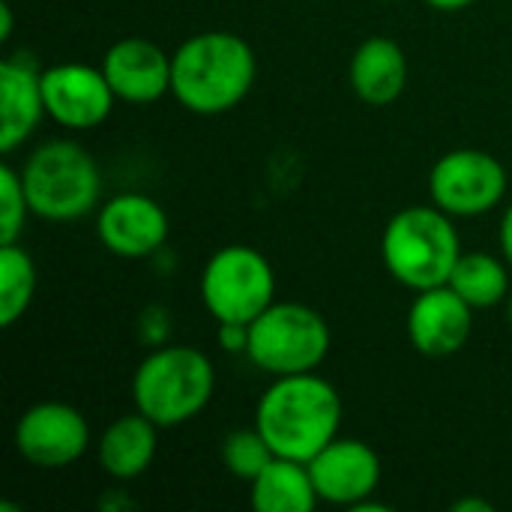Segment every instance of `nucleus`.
<instances>
[{
  "label": "nucleus",
  "mask_w": 512,
  "mask_h": 512,
  "mask_svg": "<svg viewBox=\"0 0 512 512\" xmlns=\"http://www.w3.org/2000/svg\"><path fill=\"white\" fill-rule=\"evenodd\" d=\"M273 459H276L273 447L267 444V438L255 426L252 429H234L222 441V462H225L228 474H234L237 480L252 483Z\"/></svg>",
  "instance_id": "21"
},
{
  "label": "nucleus",
  "mask_w": 512,
  "mask_h": 512,
  "mask_svg": "<svg viewBox=\"0 0 512 512\" xmlns=\"http://www.w3.org/2000/svg\"><path fill=\"white\" fill-rule=\"evenodd\" d=\"M219 345L228 351V354H246L249 348V324H237V321H222L219 330Z\"/></svg>",
  "instance_id": "23"
},
{
  "label": "nucleus",
  "mask_w": 512,
  "mask_h": 512,
  "mask_svg": "<svg viewBox=\"0 0 512 512\" xmlns=\"http://www.w3.org/2000/svg\"><path fill=\"white\" fill-rule=\"evenodd\" d=\"M30 213L27 192L21 183V171L12 165H0V243H15L24 231V219Z\"/></svg>",
  "instance_id": "22"
},
{
  "label": "nucleus",
  "mask_w": 512,
  "mask_h": 512,
  "mask_svg": "<svg viewBox=\"0 0 512 512\" xmlns=\"http://www.w3.org/2000/svg\"><path fill=\"white\" fill-rule=\"evenodd\" d=\"M0 18H3V27H0V39L6 42L12 36V6L9 3H0Z\"/></svg>",
  "instance_id": "27"
},
{
  "label": "nucleus",
  "mask_w": 512,
  "mask_h": 512,
  "mask_svg": "<svg viewBox=\"0 0 512 512\" xmlns=\"http://www.w3.org/2000/svg\"><path fill=\"white\" fill-rule=\"evenodd\" d=\"M255 69L246 39L228 30H204L171 54V93L192 114H225L246 99Z\"/></svg>",
  "instance_id": "2"
},
{
  "label": "nucleus",
  "mask_w": 512,
  "mask_h": 512,
  "mask_svg": "<svg viewBox=\"0 0 512 512\" xmlns=\"http://www.w3.org/2000/svg\"><path fill=\"white\" fill-rule=\"evenodd\" d=\"M201 300L216 324H252L276 303V273L258 249L240 243L225 246L201 273Z\"/></svg>",
  "instance_id": "7"
},
{
  "label": "nucleus",
  "mask_w": 512,
  "mask_h": 512,
  "mask_svg": "<svg viewBox=\"0 0 512 512\" xmlns=\"http://www.w3.org/2000/svg\"><path fill=\"white\" fill-rule=\"evenodd\" d=\"M249 501L255 512H312L321 498L306 462L276 456L249 483Z\"/></svg>",
  "instance_id": "18"
},
{
  "label": "nucleus",
  "mask_w": 512,
  "mask_h": 512,
  "mask_svg": "<svg viewBox=\"0 0 512 512\" xmlns=\"http://www.w3.org/2000/svg\"><path fill=\"white\" fill-rule=\"evenodd\" d=\"M342 426V399L327 378L315 372L282 375L255 408V429L267 438L276 456L309 462Z\"/></svg>",
  "instance_id": "1"
},
{
  "label": "nucleus",
  "mask_w": 512,
  "mask_h": 512,
  "mask_svg": "<svg viewBox=\"0 0 512 512\" xmlns=\"http://www.w3.org/2000/svg\"><path fill=\"white\" fill-rule=\"evenodd\" d=\"M45 117L42 72L24 54L0 63V150L12 153L24 144Z\"/></svg>",
  "instance_id": "15"
},
{
  "label": "nucleus",
  "mask_w": 512,
  "mask_h": 512,
  "mask_svg": "<svg viewBox=\"0 0 512 512\" xmlns=\"http://www.w3.org/2000/svg\"><path fill=\"white\" fill-rule=\"evenodd\" d=\"M432 9H441V12H459V9H468L471 3L477 0H426Z\"/></svg>",
  "instance_id": "26"
},
{
  "label": "nucleus",
  "mask_w": 512,
  "mask_h": 512,
  "mask_svg": "<svg viewBox=\"0 0 512 512\" xmlns=\"http://www.w3.org/2000/svg\"><path fill=\"white\" fill-rule=\"evenodd\" d=\"M507 318H510V324H512V294H510V300H507Z\"/></svg>",
  "instance_id": "28"
},
{
  "label": "nucleus",
  "mask_w": 512,
  "mask_h": 512,
  "mask_svg": "<svg viewBox=\"0 0 512 512\" xmlns=\"http://www.w3.org/2000/svg\"><path fill=\"white\" fill-rule=\"evenodd\" d=\"M45 114L66 129H96L108 120L117 96L102 66L57 63L42 72Z\"/></svg>",
  "instance_id": "10"
},
{
  "label": "nucleus",
  "mask_w": 512,
  "mask_h": 512,
  "mask_svg": "<svg viewBox=\"0 0 512 512\" xmlns=\"http://www.w3.org/2000/svg\"><path fill=\"white\" fill-rule=\"evenodd\" d=\"M318 489V498L339 507H357L372 498L381 483L378 453L357 438H333L315 459L306 462Z\"/></svg>",
  "instance_id": "12"
},
{
  "label": "nucleus",
  "mask_w": 512,
  "mask_h": 512,
  "mask_svg": "<svg viewBox=\"0 0 512 512\" xmlns=\"http://www.w3.org/2000/svg\"><path fill=\"white\" fill-rule=\"evenodd\" d=\"M90 447L84 414L66 402H39L15 423V450L24 462L42 471L75 465Z\"/></svg>",
  "instance_id": "9"
},
{
  "label": "nucleus",
  "mask_w": 512,
  "mask_h": 512,
  "mask_svg": "<svg viewBox=\"0 0 512 512\" xmlns=\"http://www.w3.org/2000/svg\"><path fill=\"white\" fill-rule=\"evenodd\" d=\"M348 81L366 105H390L408 87V57L399 42L372 36L354 51Z\"/></svg>",
  "instance_id": "16"
},
{
  "label": "nucleus",
  "mask_w": 512,
  "mask_h": 512,
  "mask_svg": "<svg viewBox=\"0 0 512 512\" xmlns=\"http://www.w3.org/2000/svg\"><path fill=\"white\" fill-rule=\"evenodd\" d=\"M36 264L18 243H0V327H12L33 303Z\"/></svg>",
  "instance_id": "20"
},
{
  "label": "nucleus",
  "mask_w": 512,
  "mask_h": 512,
  "mask_svg": "<svg viewBox=\"0 0 512 512\" xmlns=\"http://www.w3.org/2000/svg\"><path fill=\"white\" fill-rule=\"evenodd\" d=\"M507 267H510L507 261L495 258L489 252H462L447 285L474 309H492V306L504 303V297L510 291Z\"/></svg>",
  "instance_id": "19"
},
{
  "label": "nucleus",
  "mask_w": 512,
  "mask_h": 512,
  "mask_svg": "<svg viewBox=\"0 0 512 512\" xmlns=\"http://www.w3.org/2000/svg\"><path fill=\"white\" fill-rule=\"evenodd\" d=\"M156 423L141 411L117 417L99 438V465L114 480L141 477L156 456Z\"/></svg>",
  "instance_id": "17"
},
{
  "label": "nucleus",
  "mask_w": 512,
  "mask_h": 512,
  "mask_svg": "<svg viewBox=\"0 0 512 512\" xmlns=\"http://www.w3.org/2000/svg\"><path fill=\"white\" fill-rule=\"evenodd\" d=\"M474 327V306L450 285L417 291L408 309V339L426 357H450L465 348Z\"/></svg>",
  "instance_id": "13"
},
{
  "label": "nucleus",
  "mask_w": 512,
  "mask_h": 512,
  "mask_svg": "<svg viewBox=\"0 0 512 512\" xmlns=\"http://www.w3.org/2000/svg\"><path fill=\"white\" fill-rule=\"evenodd\" d=\"M168 213L159 201L141 192H123L108 198L96 216V234L102 246L117 258H147L168 240Z\"/></svg>",
  "instance_id": "11"
},
{
  "label": "nucleus",
  "mask_w": 512,
  "mask_h": 512,
  "mask_svg": "<svg viewBox=\"0 0 512 512\" xmlns=\"http://www.w3.org/2000/svg\"><path fill=\"white\" fill-rule=\"evenodd\" d=\"M501 252H504V261L512 267V204L504 210V219H501Z\"/></svg>",
  "instance_id": "24"
},
{
  "label": "nucleus",
  "mask_w": 512,
  "mask_h": 512,
  "mask_svg": "<svg viewBox=\"0 0 512 512\" xmlns=\"http://www.w3.org/2000/svg\"><path fill=\"white\" fill-rule=\"evenodd\" d=\"M381 258L390 276L411 291L447 285L462 258V240L453 216L435 204L399 210L384 228Z\"/></svg>",
  "instance_id": "4"
},
{
  "label": "nucleus",
  "mask_w": 512,
  "mask_h": 512,
  "mask_svg": "<svg viewBox=\"0 0 512 512\" xmlns=\"http://www.w3.org/2000/svg\"><path fill=\"white\" fill-rule=\"evenodd\" d=\"M102 72L120 102L150 105L171 90V57L150 39L129 36L102 57Z\"/></svg>",
  "instance_id": "14"
},
{
  "label": "nucleus",
  "mask_w": 512,
  "mask_h": 512,
  "mask_svg": "<svg viewBox=\"0 0 512 512\" xmlns=\"http://www.w3.org/2000/svg\"><path fill=\"white\" fill-rule=\"evenodd\" d=\"M30 213L48 222H72L87 216L99 195V165L75 141H48L30 153L21 168Z\"/></svg>",
  "instance_id": "5"
},
{
  "label": "nucleus",
  "mask_w": 512,
  "mask_h": 512,
  "mask_svg": "<svg viewBox=\"0 0 512 512\" xmlns=\"http://www.w3.org/2000/svg\"><path fill=\"white\" fill-rule=\"evenodd\" d=\"M330 351V327L303 303H273L249 324L246 357L267 375L315 372Z\"/></svg>",
  "instance_id": "6"
},
{
  "label": "nucleus",
  "mask_w": 512,
  "mask_h": 512,
  "mask_svg": "<svg viewBox=\"0 0 512 512\" xmlns=\"http://www.w3.org/2000/svg\"><path fill=\"white\" fill-rule=\"evenodd\" d=\"M453 512H492V504L483 498H465L453 504Z\"/></svg>",
  "instance_id": "25"
},
{
  "label": "nucleus",
  "mask_w": 512,
  "mask_h": 512,
  "mask_svg": "<svg viewBox=\"0 0 512 512\" xmlns=\"http://www.w3.org/2000/svg\"><path fill=\"white\" fill-rule=\"evenodd\" d=\"M429 192L435 207L450 216H480L504 201L507 168L486 150H453L435 162L429 174Z\"/></svg>",
  "instance_id": "8"
},
{
  "label": "nucleus",
  "mask_w": 512,
  "mask_h": 512,
  "mask_svg": "<svg viewBox=\"0 0 512 512\" xmlns=\"http://www.w3.org/2000/svg\"><path fill=\"white\" fill-rule=\"evenodd\" d=\"M216 369L210 357L189 345H156L132 375L135 411L159 429L195 420L213 399Z\"/></svg>",
  "instance_id": "3"
}]
</instances>
